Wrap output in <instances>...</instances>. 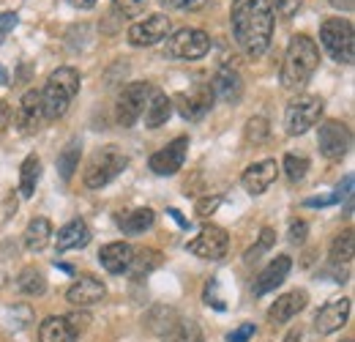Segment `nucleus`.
Listing matches in <instances>:
<instances>
[{"mask_svg": "<svg viewBox=\"0 0 355 342\" xmlns=\"http://www.w3.org/2000/svg\"><path fill=\"white\" fill-rule=\"evenodd\" d=\"M232 36L249 58H263L273 36L270 0H235L232 3Z\"/></svg>", "mask_w": 355, "mask_h": 342, "instance_id": "obj_1", "label": "nucleus"}, {"mask_svg": "<svg viewBox=\"0 0 355 342\" xmlns=\"http://www.w3.org/2000/svg\"><path fill=\"white\" fill-rule=\"evenodd\" d=\"M317 66H320V47L311 42L309 36L298 33L287 44L279 80H282V86L287 88V90L301 88L317 72Z\"/></svg>", "mask_w": 355, "mask_h": 342, "instance_id": "obj_2", "label": "nucleus"}, {"mask_svg": "<svg viewBox=\"0 0 355 342\" xmlns=\"http://www.w3.org/2000/svg\"><path fill=\"white\" fill-rule=\"evenodd\" d=\"M80 93V72L71 66H60L49 74L44 90H42V104H44L46 121H58L60 115H66V110L71 107L74 96Z\"/></svg>", "mask_w": 355, "mask_h": 342, "instance_id": "obj_3", "label": "nucleus"}, {"mask_svg": "<svg viewBox=\"0 0 355 342\" xmlns=\"http://www.w3.org/2000/svg\"><path fill=\"white\" fill-rule=\"evenodd\" d=\"M320 44L325 47V52L339 60V63H353L355 58V31L350 19L342 17H331L320 25Z\"/></svg>", "mask_w": 355, "mask_h": 342, "instance_id": "obj_4", "label": "nucleus"}, {"mask_svg": "<svg viewBox=\"0 0 355 342\" xmlns=\"http://www.w3.org/2000/svg\"><path fill=\"white\" fill-rule=\"evenodd\" d=\"M126 168H129V156L121 148L107 145V148H101L90 156L88 168H85V186L88 189H101L110 181H115Z\"/></svg>", "mask_w": 355, "mask_h": 342, "instance_id": "obj_5", "label": "nucleus"}, {"mask_svg": "<svg viewBox=\"0 0 355 342\" xmlns=\"http://www.w3.org/2000/svg\"><path fill=\"white\" fill-rule=\"evenodd\" d=\"M211 49V36L200 28H180L164 44V58L173 60H200Z\"/></svg>", "mask_w": 355, "mask_h": 342, "instance_id": "obj_6", "label": "nucleus"}, {"mask_svg": "<svg viewBox=\"0 0 355 342\" xmlns=\"http://www.w3.org/2000/svg\"><path fill=\"white\" fill-rule=\"evenodd\" d=\"M320 118H322V99L320 96H298L295 101L287 104L284 129H287V134L298 137V134H306Z\"/></svg>", "mask_w": 355, "mask_h": 342, "instance_id": "obj_7", "label": "nucleus"}, {"mask_svg": "<svg viewBox=\"0 0 355 342\" xmlns=\"http://www.w3.org/2000/svg\"><path fill=\"white\" fill-rule=\"evenodd\" d=\"M317 145L328 162H339L347 156V151L353 145V134H350L347 124H342V121H325L317 134Z\"/></svg>", "mask_w": 355, "mask_h": 342, "instance_id": "obj_8", "label": "nucleus"}, {"mask_svg": "<svg viewBox=\"0 0 355 342\" xmlns=\"http://www.w3.org/2000/svg\"><path fill=\"white\" fill-rule=\"evenodd\" d=\"M148 96H150V86L148 83H132V86H126L121 90L118 107H115V115H118V124L121 127L129 129L139 121V115L145 113Z\"/></svg>", "mask_w": 355, "mask_h": 342, "instance_id": "obj_9", "label": "nucleus"}, {"mask_svg": "<svg viewBox=\"0 0 355 342\" xmlns=\"http://www.w3.org/2000/svg\"><path fill=\"white\" fill-rule=\"evenodd\" d=\"M186 250L191 255L202 257V260H222L227 255V250H230V236L224 233L222 227L208 225V227H202L197 233V238H191L186 244Z\"/></svg>", "mask_w": 355, "mask_h": 342, "instance_id": "obj_10", "label": "nucleus"}, {"mask_svg": "<svg viewBox=\"0 0 355 342\" xmlns=\"http://www.w3.org/2000/svg\"><path fill=\"white\" fill-rule=\"evenodd\" d=\"M173 31V22L167 14H150L139 22H134L129 28V44L134 47H153V44L164 42Z\"/></svg>", "mask_w": 355, "mask_h": 342, "instance_id": "obj_11", "label": "nucleus"}, {"mask_svg": "<svg viewBox=\"0 0 355 342\" xmlns=\"http://www.w3.org/2000/svg\"><path fill=\"white\" fill-rule=\"evenodd\" d=\"M186 154H189V137H175L170 145H164L148 159V168L156 175H175L186 165Z\"/></svg>", "mask_w": 355, "mask_h": 342, "instance_id": "obj_12", "label": "nucleus"}, {"mask_svg": "<svg viewBox=\"0 0 355 342\" xmlns=\"http://www.w3.org/2000/svg\"><path fill=\"white\" fill-rule=\"evenodd\" d=\"M44 104H42V90H28L17 107V127L22 134H36L44 127Z\"/></svg>", "mask_w": 355, "mask_h": 342, "instance_id": "obj_13", "label": "nucleus"}, {"mask_svg": "<svg viewBox=\"0 0 355 342\" xmlns=\"http://www.w3.org/2000/svg\"><path fill=\"white\" fill-rule=\"evenodd\" d=\"M178 113L186 118V121H200L211 107H214V93L211 86H197L189 93H178L175 96Z\"/></svg>", "mask_w": 355, "mask_h": 342, "instance_id": "obj_14", "label": "nucleus"}, {"mask_svg": "<svg viewBox=\"0 0 355 342\" xmlns=\"http://www.w3.org/2000/svg\"><path fill=\"white\" fill-rule=\"evenodd\" d=\"M347 318H350V299H334L320 307V312L314 315V329L320 334H334L347 323Z\"/></svg>", "mask_w": 355, "mask_h": 342, "instance_id": "obj_15", "label": "nucleus"}, {"mask_svg": "<svg viewBox=\"0 0 355 342\" xmlns=\"http://www.w3.org/2000/svg\"><path fill=\"white\" fill-rule=\"evenodd\" d=\"M276 175H279V165L273 159H263V162H254V165H249L243 170L241 184H243V189L249 195H263V192L270 189V184L276 181Z\"/></svg>", "mask_w": 355, "mask_h": 342, "instance_id": "obj_16", "label": "nucleus"}, {"mask_svg": "<svg viewBox=\"0 0 355 342\" xmlns=\"http://www.w3.org/2000/svg\"><path fill=\"white\" fill-rule=\"evenodd\" d=\"M290 268H293V260H290L287 255L273 257L266 268L254 277V288H252V291H254V296H266V293H270V291H276V288L287 279Z\"/></svg>", "mask_w": 355, "mask_h": 342, "instance_id": "obj_17", "label": "nucleus"}, {"mask_svg": "<svg viewBox=\"0 0 355 342\" xmlns=\"http://www.w3.org/2000/svg\"><path fill=\"white\" fill-rule=\"evenodd\" d=\"M306 304H309L306 291H290V293L279 296V299L270 304V309H268V320H270V326L290 323V320H293V318H295Z\"/></svg>", "mask_w": 355, "mask_h": 342, "instance_id": "obj_18", "label": "nucleus"}, {"mask_svg": "<svg viewBox=\"0 0 355 342\" xmlns=\"http://www.w3.org/2000/svg\"><path fill=\"white\" fill-rule=\"evenodd\" d=\"M104 296H107L104 282H101V279H96V277H88V274H85V277H80V279L69 288V293H66L69 304H74V307H80V309L98 304Z\"/></svg>", "mask_w": 355, "mask_h": 342, "instance_id": "obj_19", "label": "nucleus"}, {"mask_svg": "<svg viewBox=\"0 0 355 342\" xmlns=\"http://www.w3.org/2000/svg\"><path fill=\"white\" fill-rule=\"evenodd\" d=\"M211 93L216 99L227 101V104H238L241 96H243V80H241V74L235 69H230V66H222L216 72L214 83H211Z\"/></svg>", "mask_w": 355, "mask_h": 342, "instance_id": "obj_20", "label": "nucleus"}, {"mask_svg": "<svg viewBox=\"0 0 355 342\" xmlns=\"http://www.w3.org/2000/svg\"><path fill=\"white\" fill-rule=\"evenodd\" d=\"M90 244V227L83 219H71L69 225H63L58 230V238H55V247L58 252H69V250H83Z\"/></svg>", "mask_w": 355, "mask_h": 342, "instance_id": "obj_21", "label": "nucleus"}, {"mask_svg": "<svg viewBox=\"0 0 355 342\" xmlns=\"http://www.w3.org/2000/svg\"><path fill=\"white\" fill-rule=\"evenodd\" d=\"M132 244L126 241H112V244H104L101 252H98V263L110 271V274H123L129 271V263H132Z\"/></svg>", "mask_w": 355, "mask_h": 342, "instance_id": "obj_22", "label": "nucleus"}, {"mask_svg": "<svg viewBox=\"0 0 355 342\" xmlns=\"http://www.w3.org/2000/svg\"><path fill=\"white\" fill-rule=\"evenodd\" d=\"M77 329L66 315H49L39 326V342H77Z\"/></svg>", "mask_w": 355, "mask_h": 342, "instance_id": "obj_23", "label": "nucleus"}, {"mask_svg": "<svg viewBox=\"0 0 355 342\" xmlns=\"http://www.w3.org/2000/svg\"><path fill=\"white\" fill-rule=\"evenodd\" d=\"M173 115V99H167V93L162 90H150L148 96V104H145V127L148 129H159L164 127Z\"/></svg>", "mask_w": 355, "mask_h": 342, "instance_id": "obj_24", "label": "nucleus"}, {"mask_svg": "<svg viewBox=\"0 0 355 342\" xmlns=\"http://www.w3.org/2000/svg\"><path fill=\"white\" fill-rule=\"evenodd\" d=\"M156 222V214L150 209H134V211H126V214L118 216V227L129 236H142L145 230H150Z\"/></svg>", "mask_w": 355, "mask_h": 342, "instance_id": "obj_25", "label": "nucleus"}, {"mask_svg": "<svg viewBox=\"0 0 355 342\" xmlns=\"http://www.w3.org/2000/svg\"><path fill=\"white\" fill-rule=\"evenodd\" d=\"M49 241H52V225H49V219H44V216L31 219V225L25 227V247L31 252H42V250H46Z\"/></svg>", "mask_w": 355, "mask_h": 342, "instance_id": "obj_26", "label": "nucleus"}, {"mask_svg": "<svg viewBox=\"0 0 355 342\" xmlns=\"http://www.w3.org/2000/svg\"><path fill=\"white\" fill-rule=\"evenodd\" d=\"M162 266V252L159 250H139V252H134L132 255V263H129V274H132L134 279H139V277H148L150 271H156Z\"/></svg>", "mask_w": 355, "mask_h": 342, "instance_id": "obj_27", "label": "nucleus"}, {"mask_svg": "<svg viewBox=\"0 0 355 342\" xmlns=\"http://www.w3.org/2000/svg\"><path fill=\"white\" fill-rule=\"evenodd\" d=\"M39 178H42V159L36 154H31L22 162V170H19V192H22V197H33Z\"/></svg>", "mask_w": 355, "mask_h": 342, "instance_id": "obj_28", "label": "nucleus"}, {"mask_svg": "<svg viewBox=\"0 0 355 342\" xmlns=\"http://www.w3.org/2000/svg\"><path fill=\"white\" fill-rule=\"evenodd\" d=\"M17 288H19V293H25V296H42V293L46 291L44 274H42L39 268L28 266V268L19 271V277H17Z\"/></svg>", "mask_w": 355, "mask_h": 342, "instance_id": "obj_29", "label": "nucleus"}, {"mask_svg": "<svg viewBox=\"0 0 355 342\" xmlns=\"http://www.w3.org/2000/svg\"><path fill=\"white\" fill-rule=\"evenodd\" d=\"M80 154H83V148H80L77 140H71V142L58 154V172H60L63 181H71L74 170L80 168Z\"/></svg>", "mask_w": 355, "mask_h": 342, "instance_id": "obj_30", "label": "nucleus"}, {"mask_svg": "<svg viewBox=\"0 0 355 342\" xmlns=\"http://www.w3.org/2000/svg\"><path fill=\"white\" fill-rule=\"evenodd\" d=\"M164 342H202V332L194 320H178L164 334Z\"/></svg>", "mask_w": 355, "mask_h": 342, "instance_id": "obj_31", "label": "nucleus"}, {"mask_svg": "<svg viewBox=\"0 0 355 342\" xmlns=\"http://www.w3.org/2000/svg\"><path fill=\"white\" fill-rule=\"evenodd\" d=\"M353 244H355L353 230H345L342 236H336L334 244H331V260L334 263H350L353 260Z\"/></svg>", "mask_w": 355, "mask_h": 342, "instance_id": "obj_32", "label": "nucleus"}, {"mask_svg": "<svg viewBox=\"0 0 355 342\" xmlns=\"http://www.w3.org/2000/svg\"><path fill=\"white\" fill-rule=\"evenodd\" d=\"M284 172L290 178V184H301L309 172V159L306 156H298V154H287L284 156Z\"/></svg>", "mask_w": 355, "mask_h": 342, "instance_id": "obj_33", "label": "nucleus"}, {"mask_svg": "<svg viewBox=\"0 0 355 342\" xmlns=\"http://www.w3.org/2000/svg\"><path fill=\"white\" fill-rule=\"evenodd\" d=\"M268 131H270V127H268L266 118H249V124H246V131H243V137H246V142H254V145H260V142H266Z\"/></svg>", "mask_w": 355, "mask_h": 342, "instance_id": "obj_34", "label": "nucleus"}, {"mask_svg": "<svg viewBox=\"0 0 355 342\" xmlns=\"http://www.w3.org/2000/svg\"><path fill=\"white\" fill-rule=\"evenodd\" d=\"M112 6H115V11H118L121 17H126V19H134V17L145 14V8H148V0H112Z\"/></svg>", "mask_w": 355, "mask_h": 342, "instance_id": "obj_35", "label": "nucleus"}, {"mask_svg": "<svg viewBox=\"0 0 355 342\" xmlns=\"http://www.w3.org/2000/svg\"><path fill=\"white\" fill-rule=\"evenodd\" d=\"M273 238H276V233L270 230V227H266L263 233H260V241L246 252V263H252V260H257V257H263V252H268L270 247H273Z\"/></svg>", "mask_w": 355, "mask_h": 342, "instance_id": "obj_36", "label": "nucleus"}, {"mask_svg": "<svg viewBox=\"0 0 355 342\" xmlns=\"http://www.w3.org/2000/svg\"><path fill=\"white\" fill-rule=\"evenodd\" d=\"M170 11H200L208 0H162Z\"/></svg>", "mask_w": 355, "mask_h": 342, "instance_id": "obj_37", "label": "nucleus"}, {"mask_svg": "<svg viewBox=\"0 0 355 342\" xmlns=\"http://www.w3.org/2000/svg\"><path fill=\"white\" fill-rule=\"evenodd\" d=\"M306 233H309V225H306L304 219L290 222V241H293V244H304V241H306Z\"/></svg>", "mask_w": 355, "mask_h": 342, "instance_id": "obj_38", "label": "nucleus"}, {"mask_svg": "<svg viewBox=\"0 0 355 342\" xmlns=\"http://www.w3.org/2000/svg\"><path fill=\"white\" fill-rule=\"evenodd\" d=\"M222 206V195H214V197H202L200 203H197V214L200 216H211L216 209Z\"/></svg>", "mask_w": 355, "mask_h": 342, "instance_id": "obj_39", "label": "nucleus"}, {"mask_svg": "<svg viewBox=\"0 0 355 342\" xmlns=\"http://www.w3.org/2000/svg\"><path fill=\"white\" fill-rule=\"evenodd\" d=\"M252 337H254V323H243L227 334V342H249Z\"/></svg>", "mask_w": 355, "mask_h": 342, "instance_id": "obj_40", "label": "nucleus"}, {"mask_svg": "<svg viewBox=\"0 0 355 342\" xmlns=\"http://www.w3.org/2000/svg\"><path fill=\"white\" fill-rule=\"evenodd\" d=\"M17 22H19V19H17V14H14V11H0V42H3L14 28H17Z\"/></svg>", "mask_w": 355, "mask_h": 342, "instance_id": "obj_41", "label": "nucleus"}, {"mask_svg": "<svg viewBox=\"0 0 355 342\" xmlns=\"http://www.w3.org/2000/svg\"><path fill=\"white\" fill-rule=\"evenodd\" d=\"M301 6H304V0H276V11L282 17H295Z\"/></svg>", "mask_w": 355, "mask_h": 342, "instance_id": "obj_42", "label": "nucleus"}, {"mask_svg": "<svg viewBox=\"0 0 355 342\" xmlns=\"http://www.w3.org/2000/svg\"><path fill=\"white\" fill-rule=\"evenodd\" d=\"M334 203H339L336 192H334V195H328V197H309V200H306V206H309V209H325V206H334Z\"/></svg>", "mask_w": 355, "mask_h": 342, "instance_id": "obj_43", "label": "nucleus"}, {"mask_svg": "<svg viewBox=\"0 0 355 342\" xmlns=\"http://www.w3.org/2000/svg\"><path fill=\"white\" fill-rule=\"evenodd\" d=\"M334 8H345V11H353V0H331Z\"/></svg>", "mask_w": 355, "mask_h": 342, "instance_id": "obj_44", "label": "nucleus"}, {"mask_svg": "<svg viewBox=\"0 0 355 342\" xmlns=\"http://www.w3.org/2000/svg\"><path fill=\"white\" fill-rule=\"evenodd\" d=\"M74 8H93L96 6V0H69Z\"/></svg>", "mask_w": 355, "mask_h": 342, "instance_id": "obj_45", "label": "nucleus"}, {"mask_svg": "<svg viewBox=\"0 0 355 342\" xmlns=\"http://www.w3.org/2000/svg\"><path fill=\"white\" fill-rule=\"evenodd\" d=\"M284 342H301V329H293L290 334H287V340Z\"/></svg>", "mask_w": 355, "mask_h": 342, "instance_id": "obj_46", "label": "nucleus"}, {"mask_svg": "<svg viewBox=\"0 0 355 342\" xmlns=\"http://www.w3.org/2000/svg\"><path fill=\"white\" fill-rule=\"evenodd\" d=\"M0 86H8V72L0 66Z\"/></svg>", "mask_w": 355, "mask_h": 342, "instance_id": "obj_47", "label": "nucleus"}, {"mask_svg": "<svg viewBox=\"0 0 355 342\" xmlns=\"http://www.w3.org/2000/svg\"><path fill=\"white\" fill-rule=\"evenodd\" d=\"M347 342H350V340H347Z\"/></svg>", "mask_w": 355, "mask_h": 342, "instance_id": "obj_48", "label": "nucleus"}]
</instances>
